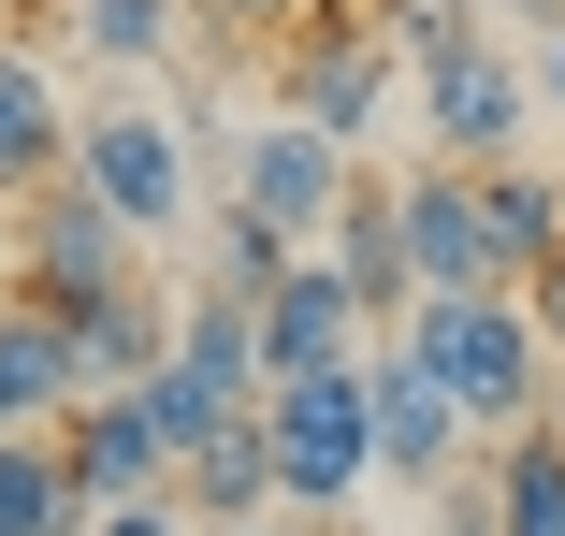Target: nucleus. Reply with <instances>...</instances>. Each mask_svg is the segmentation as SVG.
Returning a JSON list of instances; mask_svg holds the SVG:
<instances>
[{
  "label": "nucleus",
  "instance_id": "obj_1",
  "mask_svg": "<svg viewBox=\"0 0 565 536\" xmlns=\"http://www.w3.org/2000/svg\"><path fill=\"white\" fill-rule=\"evenodd\" d=\"M392 349H406L449 406H465L479 436H522L536 392H551V363H565V349L536 334V304H522V290H420Z\"/></svg>",
  "mask_w": 565,
  "mask_h": 536
},
{
  "label": "nucleus",
  "instance_id": "obj_2",
  "mask_svg": "<svg viewBox=\"0 0 565 536\" xmlns=\"http://www.w3.org/2000/svg\"><path fill=\"white\" fill-rule=\"evenodd\" d=\"M377 363V349H363ZM363 363H333V377H276L262 392V436H276V507H363L377 479V392Z\"/></svg>",
  "mask_w": 565,
  "mask_h": 536
},
{
  "label": "nucleus",
  "instance_id": "obj_3",
  "mask_svg": "<svg viewBox=\"0 0 565 536\" xmlns=\"http://www.w3.org/2000/svg\"><path fill=\"white\" fill-rule=\"evenodd\" d=\"M73 189H87V203H117L146 247H160V233H189V203H203L189 131H174V117H146V101H117V117H73Z\"/></svg>",
  "mask_w": 565,
  "mask_h": 536
},
{
  "label": "nucleus",
  "instance_id": "obj_4",
  "mask_svg": "<svg viewBox=\"0 0 565 536\" xmlns=\"http://www.w3.org/2000/svg\"><path fill=\"white\" fill-rule=\"evenodd\" d=\"M392 73H406V44L377 15H349V0H319V15L290 30V117H319L333 146H363L392 117Z\"/></svg>",
  "mask_w": 565,
  "mask_h": 536
},
{
  "label": "nucleus",
  "instance_id": "obj_5",
  "mask_svg": "<svg viewBox=\"0 0 565 536\" xmlns=\"http://www.w3.org/2000/svg\"><path fill=\"white\" fill-rule=\"evenodd\" d=\"M349 174H363V160L333 146L319 117H262L247 160H233V218H262L276 247H319V233H333V203H349Z\"/></svg>",
  "mask_w": 565,
  "mask_h": 536
},
{
  "label": "nucleus",
  "instance_id": "obj_6",
  "mask_svg": "<svg viewBox=\"0 0 565 536\" xmlns=\"http://www.w3.org/2000/svg\"><path fill=\"white\" fill-rule=\"evenodd\" d=\"M420 73V117H435V160H522V117H536V73L508 58V44H435V58H406Z\"/></svg>",
  "mask_w": 565,
  "mask_h": 536
},
{
  "label": "nucleus",
  "instance_id": "obj_7",
  "mask_svg": "<svg viewBox=\"0 0 565 536\" xmlns=\"http://www.w3.org/2000/svg\"><path fill=\"white\" fill-rule=\"evenodd\" d=\"M363 334H377V304L349 290V261H290V276L262 290V392H276V377L363 363Z\"/></svg>",
  "mask_w": 565,
  "mask_h": 536
},
{
  "label": "nucleus",
  "instance_id": "obj_8",
  "mask_svg": "<svg viewBox=\"0 0 565 536\" xmlns=\"http://www.w3.org/2000/svg\"><path fill=\"white\" fill-rule=\"evenodd\" d=\"M131 247H146V233L117 218V203H87V189L58 174V189H30V276H15V290L87 304V290H117V276H131Z\"/></svg>",
  "mask_w": 565,
  "mask_h": 536
},
{
  "label": "nucleus",
  "instance_id": "obj_9",
  "mask_svg": "<svg viewBox=\"0 0 565 536\" xmlns=\"http://www.w3.org/2000/svg\"><path fill=\"white\" fill-rule=\"evenodd\" d=\"M58 450H73V493H87V507H117V493H174V436H160L146 392H73Z\"/></svg>",
  "mask_w": 565,
  "mask_h": 536
},
{
  "label": "nucleus",
  "instance_id": "obj_10",
  "mask_svg": "<svg viewBox=\"0 0 565 536\" xmlns=\"http://www.w3.org/2000/svg\"><path fill=\"white\" fill-rule=\"evenodd\" d=\"M73 392H87L73 319H58L44 290H15V304H0V436H58V420H73Z\"/></svg>",
  "mask_w": 565,
  "mask_h": 536
},
{
  "label": "nucleus",
  "instance_id": "obj_11",
  "mask_svg": "<svg viewBox=\"0 0 565 536\" xmlns=\"http://www.w3.org/2000/svg\"><path fill=\"white\" fill-rule=\"evenodd\" d=\"M363 392H377V479H449V464H465V436H479V420L449 406L406 349H377V363H363Z\"/></svg>",
  "mask_w": 565,
  "mask_h": 536
},
{
  "label": "nucleus",
  "instance_id": "obj_12",
  "mask_svg": "<svg viewBox=\"0 0 565 536\" xmlns=\"http://www.w3.org/2000/svg\"><path fill=\"white\" fill-rule=\"evenodd\" d=\"M392 203H406V276L479 290V160H420V174H392Z\"/></svg>",
  "mask_w": 565,
  "mask_h": 536
},
{
  "label": "nucleus",
  "instance_id": "obj_13",
  "mask_svg": "<svg viewBox=\"0 0 565 536\" xmlns=\"http://www.w3.org/2000/svg\"><path fill=\"white\" fill-rule=\"evenodd\" d=\"M58 319H73V349H87V392H146V377L174 363L160 276H117V290H87V304H58Z\"/></svg>",
  "mask_w": 565,
  "mask_h": 536
},
{
  "label": "nucleus",
  "instance_id": "obj_14",
  "mask_svg": "<svg viewBox=\"0 0 565 536\" xmlns=\"http://www.w3.org/2000/svg\"><path fill=\"white\" fill-rule=\"evenodd\" d=\"M551 247H565V189L522 160H479V290H536Z\"/></svg>",
  "mask_w": 565,
  "mask_h": 536
},
{
  "label": "nucleus",
  "instance_id": "obj_15",
  "mask_svg": "<svg viewBox=\"0 0 565 536\" xmlns=\"http://www.w3.org/2000/svg\"><path fill=\"white\" fill-rule=\"evenodd\" d=\"M58 174H73V101H58V73L30 44H0V203H30Z\"/></svg>",
  "mask_w": 565,
  "mask_h": 536
},
{
  "label": "nucleus",
  "instance_id": "obj_16",
  "mask_svg": "<svg viewBox=\"0 0 565 536\" xmlns=\"http://www.w3.org/2000/svg\"><path fill=\"white\" fill-rule=\"evenodd\" d=\"M333 261H349V290H363L377 319H406V304H420V276H406V203H392V174H349V203H333Z\"/></svg>",
  "mask_w": 565,
  "mask_h": 536
},
{
  "label": "nucleus",
  "instance_id": "obj_17",
  "mask_svg": "<svg viewBox=\"0 0 565 536\" xmlns=\"http://www.w3.org/2000/svg\"><path fill=\"white\" fill-rule=\"evenodd\" d=\"M174 493L217 507V522H262V507H276V436H262V406H247V420H217V436L174 464Z\"/></svg>",
  "mask_w": 565,
  "mask_h": 536
},
{
  "label": "nucleus",
  "instance_id": "obj_18",
  "mask_svg": "<svg viewBox=\"0 0 565 536\" xmlns=\"http://www.w3.org/2000/svg\"><path fill=\"white\" fill-rule=\"evenodd\" d=\"M0 536H87V493H73L58 436H0Z\"/></svg>",
  "mask_w": 565,
  "mask_h": 536
},
{
  "label": "nucleus",
  "instance_id": "obj_19",
  "mask_svg": "<svg viewBox=\"0 0 565 536\" xmlns=\"http://www.w3.org/2000/svg\"><path fill=\"white\" fill-rule=\"evenodd\" d=\"M479 493H493V536H565V436H551V420H522L508 464H493Z\"/></svg>",
  "mask_w": 565,
  "mask_h": 536
},
{
  "label": "nucleus",
  "instance_id": "obj_20",
  "mask_svg": "<svg viewBox=\"0 0 565 536\" xmlns=\"http://www.w3.org/2000/svg\"><path fill=\"white\" fill-rule=\"evenodd\" d=\"M73 44L102 73H146V58H174V0H73Z\"/></svg>",
  "mask_w": 565,
  "mask_h": 536
},
{
  "label": "nucleus",
  "instance_id": "obj_21",
  "mask_svg": "<svg viewBox=\"0 0 565 536\" xmlns=\"http://www.w3.org/2000/svg\"><path fill=\"white\" fill-rule=\"evenodd\" d=\"M377 30H392L406 58H435V44H465V30H479V0H377Z\"/></svg>",
  "mask_w": 565,
  "mask_h": 536
},
{
  "label": "nucleus",
  "instance_id": "obj_22",
  "mask_svg": "<svg viewBox=\"0 0 565 536\" xmlns=\"http://www.w3.org/2000/svg\"><path fill=\"white\" fill-rule=\"evenodd\" d=\"M87 536H189V493H117V507H87Z\"/></svg>",
  "mask_w": 565,
  "mask_h": 536
},
{
  "label": "nucleus",
  "instance_id": "obj_23",
  "mask_svg": "<svg viewBox=\"0 0 565 536\" xmlns=\"http://www.w3.org/2000/svg\"><path fill=\"white\" fill-rule=\"evenodd\" d=\"M522 304H536V334H551V349H565V247H551V261H536V290H522Z\"/></svg>",
  "mask_w": 565,
  "mask_h": 536
},
{
  "label": "nucleus",
  "instance_id": "obj_24",
  "mask_svg": "<svg viewBox=\"0 0 565 536\" xmlns=\"http://www.w3.org/2000/svg\"><path fill=\"white\" fill-rule=\"evenodd\" d=\"M536 101H551V117H565V15L536 30Z\"/></svg>",
  "mask_w": 565,
  "mask_h": 536
},
{
  "label": "nucleus",
  "instance_id": "obj_25",
  "mask_svg": "<svg viewBox=\"0 0 565 536\" xmlns=\"http://www.w3.org/2000/svg\"><path fill=\"white\" fill-rule=\"evenodd\" d=\"M233 15H247V30H305V15H319V0H233Z\"/></svg>",
  "mask_w": 565,
  "mask_h": 536
},
{
  "label": "nucleus",
  "instance_id": "obj_26",
  "mask_svg": "<svg viewBox=\"0 0 565 536\" xmlns=\"http://www.w3.org/2000/svg\"><path fill=\"white\" fill-rule=\"evenodd\" d=\"M435 536H493V493H449V522Z\"/></svg>",
  "mask_w": 565,
  "mask_h": 536
},
{
  "label": "nucleus",
  "instance_id": "obj_27",
  "mask_svg": "<svg viewBox=\"0 0 565 536\" xmlns=\"http://www.w3.org/2000/svg\"><path fill=\"white\" fill-rule=\"evenodd\" d=\"M217 536H319V522H217Z\"/></svg>",
  "mask_w": 565,
  "mask_h": 536
},
{
  "label": "nucleus",
  "instance_id": "obj_28",
  "mask_svg": "<svg viewBox=\"0 0 565 536\" xmlns=\"http://www.w3.org/2000/svg\"><path fill=\"white\" fill-rule=\"evenodd\" d=\"M508 15H536V30H551V15H565V0H508Z\"/></svg>",
  "mask_w": 565,
  "mask_h": 536
},
{
  "label": "nucleus",
  "instance_id": "obj_29",
  "mask_svg": "<svg viewBox=\"0 0 565 536\" xmlns=\"http://www.w3.org/2000/svg\"><path fill=\"white\" fill-rule=\"evenodd\" d=\"M0 15H15V0H0Z\"/></svg>",
  "mask_w": 565,
  "mask_h": 536
}]
</instances>
